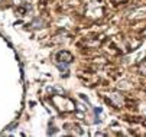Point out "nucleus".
Returning <instances> with one entry per match:
<instances>
[{
	"label": "nucleus",
	"instance_id": "3",
	"mask_svg": "<svg viewBox=\"0 0 146 137\" xmlns=\"http://www.w3.org/2000/svg\"><path fill=\"white\" fill-rule=\"evenodd\" d=\"M32 28H33V29L44 28V20H42V19H35V20L32 22Z\"/></svg>",
	"mask_w": 146,
	"mask_h": 137
},
{
	"label": "nucleus",
	"instance_id": "2",
	"mask_svg": "<svg viewBox=\"0 0 146 137\" xmlns=\"http://www.w3.org/2000/svg\"><path fill=\"white\" fill-rule=\"evenodd\" d=\"M58 61H59V62L62 61V62H65V64H70V62L72 61V56H71L70 52H65V51H64V52H59V53H58Z\"/></svg>",
	"mask_w": 146,
	"mask_h": 137
},
{
	"label": "nucleus",
	"instance_id": "1",
	"mask_svg": "<svg viewBox=\"0 0 146 137\" xmlns=\"http://www.w3.org/2000/svg\"><path fill=\"white\" fill-rule=\"evenodd\" d=\"M109 98L111 100V103L116 105V107H121L124 104V98H123V95L119 94V92H111L109 95Z\"/></svg>",
	"mask_w": 146,
	"mask_h": 137
}]
</instances>
